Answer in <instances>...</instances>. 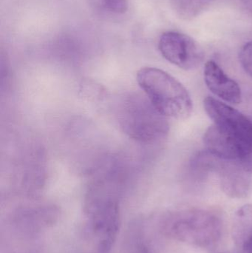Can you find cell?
<instances>
[{
    "mask_svg": "<svg viewBox=\"0 0 252 253\" xmlns=\"http://www.w3.org/2000/svg\"><path fill=\"white\" fill-rule=\"evenodd\" d=\"M84 233L97 253H109L119 231V199L116 185L98 181L90 186L84 199Z\"/></svg>",
    "mask_w": 252,
    "mask_h": 253,
    "instance_id": "obj_1",
    "label": "cell"
},
{
    "mask_svg": "<svg viewBox=\"0 0 252 253\" xmlns=\"http://www.w3.org/2000/svg\"><path fill=\"white\" fill-rule=\"evenodd\" d=\"M160 226L167 237L201 248L217 243L223 232L220 217L216 212L203 209L170 212L163 217Z\"/></svg>",
    "mask_w": 252,
    "mask_h": 253,
    "instance_id": "obj_2",
    "label": "cell"
},
{
    "mask_svg": "<svg viewBox=\"0 0 252 253\" xmlns=\"http://www.w3.org/2000/svg\"><path fill=\"white\" fill-rule=\"evenodd\" d=\"M137 81L146 97L166 117L186 120L192 112V101L187 90L174 77L158 68H142Z\"/></svg>",
    "mask_w": 252,
    "mask_h": 253,
    "instance_id": "obj_3",
    "label": "cell"
},
{
    "mask_svg": "<svg viewBox=\"0 0 252 253\" xmlns=\"http://www.w3.org/2000/svg\"><path fill=\"white\" fill-rule=\"evenodd\" d=\"M118 120L127 135L144 144L164 139L169 132L166 117L158 112L146 95L131 93L121 102Z\"/></svg>",
    "mask_w": 252,
    "mask_h": 253,
    "instance_id": "obj_4",
    "label": "cell"
},
{
    "mask_svg": "<svg viewBox=\"0 0 252 253\" xmlns=\"http://www.w3.org/2000/svg\"><path fill=\"white\" fill-rule=\"evenodd\" d=\"M192 167L199 172H213L217 175L221 190L229 197L243 199L250 193V173L236 162L226 160L206 150L194 158Z\"/></svg>",
    "mask_w": 252,
    "mask_h": 253,
    "instance_id": "obj_5",
    "label": "cell"
},
{
    "mask_svg": "<svg viewBox=\"0 0 252 253\" xmlns=\"http://www.w3.org/2000/svg\"><path fill=\"white\" fill-rule=\"evenodd\" d=\"M59 218V211L53 205L23 207L15 210L4 221V230L40 239L43 232L53 227Z\"/></svg>",
    "mask_w": 252,
    "mask_h": 253,
    "instance_id": "obj_6",
    "label": "cell"
},
{
    "mask_svg": "<svg viewBox=\"0 0 252 253\" xmlns=\"http://www.w3.org/2000/svg\"><path fill=\"white\" fill-rule=\"evenodd\" d=\"M158 50L164 59L186 71L198 68L204 58L202 50L193 39L175 31L161 36Z\"/></svg>",
    "mask_w": 252,
    "mask_h": 253,
    "instance_id": "obj_7",
    "label": "cell"
},
{
    "mask_svg": "<svg viewBox=\"0 0 252 253\" xmlns=\"http://www.w3.org/2000/svg\"><path fill=\"white\" fill-rule=\"evenodd\" d=\"M204 80L210 91L225 102L235 105L242 102V91L239 84L214 61L206 63Z\"/></svg>",
    "mask_w": 252,
    "mask_h": 253,
    "instance_id": "obj_8",
    "label": "cell"
},
{
    "mask_svg": "<svg viewBox=\"0 0 252 253\" xmlns=\"http://www.w3.org/2000/svg\"><path fill=\"white\" fill-rule=\"evenodd\" d=\"M232 239L238 253H252V205L235 212L232 221Z\"/></svg>",
    "mask_w": 252,
    "mask_h": 253,
    "instance_id": "obj_9",
    "label": "cell"
},
{
    "mask_svg": "<svg viewBox=\"0 0 252 253\" xmlns=\"http://www.w3.org/2000/svg\"><path fill=\"white\" fill-rule=\"evenodd\" d=\"M125 253H152L139 222L131 224L125 240Z\"/></svg>",
    "mask_w": 252,
    "mask_h": 253,
    "instance_id": "obj_10",
    "label": "cell"
},
{
    "mask_svg": "<svg viewBox=\"0 0 252 253\" xmlns=\"http://www.w3.org/2000/svg\"><path fill=\"white\" fill-rule=\"evenodd\" d=\"M214 0H178L179 14L185 19H192L207 8Z\"/></svg>",
    "mask_w": 252,
    "mask_h": 253,
    "instance_id": "obj_11",
    "label": "cell"
},
{
    "mask_svg": "<svg viewBox=\"0 0 252 253\" xmlns=\"http://www.w3.org/2000/svg\"><path fill=\"white\" fill-rule=\"evenodd\" d=\"M239 60L246 72L252 77V41L243 46L240 50Z\"/></svg>",
    "mask_w": 252,
    "mask_h": 253,
    "instance_id": "obj_12",
    "label": "cell"
},
{
    "mask_svg": "<svg viewBox=\"0 0 252 253\" xmlns=\"http://www.w3.org/2000/svg\"><path fill=\"white\" fill-rule=\"evenodd\" d=\"M105 9L115 14H123L128 10L127 0H101Z\"/></svg>",
    "mask_w": 252,
    "mask_h": 253,
    "instance_id": "obj_13",
    "label": "cell"
},
{
    "mask_svg": "<svg viewBox=\"0 0 252 253\" xmlns=\"http://www.w3.org/2000/svg\"><path fill=\"white\" fill-rule=\"evenodd\" d=\"M241 1H242L244 3V4H245V6H247V7L250 9V10H251V12H252V0H241Z\"/></svg>",
    "mask_w": 252,
    "mask_h": 253,
    "instance_id": "obj_14",
    "label": "cell"
}]
</instances>
